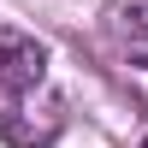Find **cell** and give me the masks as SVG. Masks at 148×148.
Segmentation results:
<instances>
[{
  "instance_id": "3957f363",
  "label": "cell",
  "mask_w": 148,
  "mask_h": 148,
  "mask_svg": "<svg viewBox=\"0 0 148 148\" xmlns=\"http://www.w3.org/2000/svg\"><path fill=\"white\" fill-rule=\"evenodd\" d=\"M107 30H113L119 53L148 71V0H113L107 6Z\"/></svg>"
},
{
  "instance_id": "6da1fadb",
  "label": "cell",
  "mask_w": 148,
  "mask_h": 148,
  "mask_svg": "<svg viewBox=\"0 0 148 148\" xmlns=\"http://www.w3.org/2000/svg\"><path fill=\"white\" fill-rule=\"evenodd\" d=\"M59 130H65V101L53 89L0 95V136H6V148H53Z\"/></svg>"
},
{
  "instance_id": "277c9868",
  "label": "cell",
  "mask_w": 148,
  "mask_h": 148,
  "mask_svg": "<svg viewBox=\"0 0 148 148\" xmlns=\"http://www.w3.org/2000/svg\"><path fill=\"white\" fill-rule=\"evenodd\" d=\"M136 148H148V142H136Z\"/></svg>"
},
{
  "instance_id": "7a4b0ae2",
  "label": "cell",
  "mask_w": 148,
  "mask_h": 148,
  "mask_svg": "<svg viewBox=\"0 0 148 148\" xmlns=\"http://www.w3.org/2000/svg\"><path fill=\"white\" fill-rule=\"evenodd\" d=\"M47 89V42H36L18 24H0V95Z\"/></svg>"
}]
</instances>
